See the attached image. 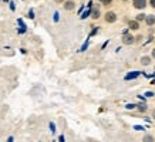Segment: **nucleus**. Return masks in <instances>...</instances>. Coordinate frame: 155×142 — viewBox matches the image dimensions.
Returning <instances> with one entry per match:
<instances>
[{
	"label": "nucleus",
	"instance_id": "20e7f679",
	"mask_svg": "<svg viewBox=\"0 0 155 142\" xmlns=\"http://www.w3.org/2000/svg\"><path fill=\"white\" fill-rule=\"evenodd\" d=\"M64 9H66L67 11L74 10V9H76V3H74V0H66V1H64Z\"/></svg>",
	"mask_w": 155,
	"mask_h": 142
},
{
	"label": "nucleus",
	"instance_id": "aec40b11",
	"mask_svg": "<svg viewBox=\"0 0 155 142\" xmlns=\"http://www.w3.org/2000/svg\"><path fill=\"white\" fill-rule=\"evenodd\" d=\"M135 129H137V131H144V128H142V127H135Z\"/></svg>",
	"mask_w": 155,
	"mask_h": 142
},
{
	"label": "nucleus",
	"instance_id": "f8f14e48",
	"mask_svg": "<svg viewBox=\"0 0 155 142\" xmlns=\"http://www.w3.org/2000/svg\"><path fill=\"white\" fill-rule=\"evenodd\" d=\"M142 20H145V14H144V13H140V14L137 16V21H142Z\"/></svg>",
	"mask_w": 155,
	"mask_h": 142
},
{
	"label": "nucleus",
	"instance_id": "4468645a",
	"mask_svg": "<svg viewBox=\"0 0 155 142\" xmlns=\"http://www.w3.org/2000/svg\"><path fill=\"white\" fill-rule=\"evenodd\" d=\"M50 129H51V132H56V127H54L53 122H50Z\"/></svg>",
	"mask_w": 155,
	"mask_h": 142
},
{
	"label": "nucleus",
	"instance_id": "423d86ee",
	"mask_svg": "<svg viewBox=\"0 0 155 142\" xmlns=\"http://www.w3.org/2000/svg\"><path fill=\"white\" fill-rule=\"evenodd\" d=\"M128 27H130L131 30H138V29H140V23H138L137 20H130V21H128Z\"/></svg>",
	"mask_w": 155,
	"mask_h": 142
},
{
	"label": "nucleus",
	"instance_id": "39448f33",
	"mask_svg": "<svg viewBox=\"0 0 155 142\" xmlns=\"http://www.w3.org/2000/svg\"><path fill=\"white\" fill-rule=\"evenodd\" d=\"M145 24L147 26H154L155 24V16L154 14H148V16H145Z\"/></svg>",
	"mask_w": 155,
	"mask_h": 142
},
{
	"label": "nucleus",
	"instance_id": "9b49d317",
	"mask_svg": "<svg viewBox=\"0 0 155 142\" xmlns=\"http://www.w3.org/2000/svg\"><path fill=\"white\" fill-rule=\"evenodd\" d=\"M138 109H140V111H142V112H145V111H147V104H145V102H141V104H138Z\"/></svg>",
	"mask_w": 155,
	"mask_h": 142
},
{
	"label": "nucleus",
	"instance_id": "f3484780",
	"mask_svg": "<svg viewBox=\"0 0 155 142\" xmlns=\"http://www.w3.org/2000/svg\"><path fill=\"white\" fill-rule=\"evenodd\" d=\"M148 1H150V4H151V6L155 9V0H148Z\"/></svg>",
	"mask_w": 155,
	"mask_h": 142
},
{
	"label": "nucleus",
	"instance_id": "0eeeda50",
	"mask_svg": "<svg viewBox=\"0 0 155 142\" xmlns=\"http://www.w3.org/2000/svg\"><path fill=\"white\" fill-rule=\"evenodd\" d=\"M100 14H101V13H100V9H98V7L91 9V17H93L94 20H97V19L100 17Z\"/></svg>",
	"mask_w": 155,
	"mask_h": 142
},
{
	"label": "nucleus",
	"instance_id": "4be33fe9",
	"mask_svg": "<svg viewBox=\"0 0 155 142\" xmlns=\"http://www.w3.org/2000/svg\"><path fill=\"white\" fill-rule=\"evenodd\" d=\"M152 119H155V108H154V111H152Z\"/></svg>",
	"mask_w": 155,
	"mask_h": 142
},
{
	"label": "nucleus",
	"instance_id": "412c9836",
	"mask_svg": "<svg viewBox=\"0 0 155 142\" xmlns=\"http://www.w3.org/2000/svg\"><path fill=\"white\" fill-rule=\"evenodd\" d=\"M54 1H56V3H64L66 0H54Z\"/></svg>",
	"mask_w": 155,
	"mask_h": 142
},
{
	"label": "nucleus",
	"instance_id": "5701e85b",
	"mask_svg": "<svg viewBox=\"0 0 155 142\" xmlns=\"http://www.w3.org/2000/svg\"><path fill=\"white\" fill-rule=\"evenodd\" d=\"M7 142H13V138H11V137H10V138H9V139H7Z\"/></svg>",
	"mask_w": 155,
	"mask_h": 142
},
{
	"label": "nucleus",
	"instance_id": "7ed1b4c3",
	"mask_svg": "<svg viewBox=\"0 0 155 142\" xmlns=\"http://www.w3.org/2000/svg\"><path fill=\"white\" fill-rule=\"evenodd\" d=\"M134 41H135V38H134V36H132V34H130V33H128V34L122 36V43H124V44L130 46V44H132Z\"/></svg>",
	"mask_w": 155,
	"mask_h": 142
},
{
	"label": "nucleus",
	"instance_id": "9d476101",
	"mask_svg": "<svg viewBox=\"0 0 155 142\" xmlns=\"http://www.w3.org/2000/svg\"><path fill=\"white\" fill-rule=\"evenodd\" d=\"M142 142H154V137L150 135V134H145L144 138H142Z\"/></svg>",
	"mask_w": 155,
	"mask_h": 142
},
{
	"label": "nucleus",
	"instance_id": "ddd939ff",
	"mask_svg": "<svg viewBox=\"0 0 155 142\" xmlns=\"http://www.w3.org/2000/svg\"><path fill=\"white\" fill-rule=\"evenodd\" d=\"M101 4H104V6H108V4H111L113 3V0H98Z\"/></svg>",
	"mask_w": 155,
	"mask_h": 142
},
{
	"label": "nucleus",
	"instance_id": "f257e3e1",
	"mask_svg": "<svg viewBox=\"0 0 155 142\" xmlns=\"http://www.w3.org/2000/svg\"><path fill=\"white\" fill-rule=\"evenodd\" d=\"M147 0H132V4H134V9L137 10H144L147 7Z\"/></svg>",
	"mask_w": 155,
	"mask_h": 142
},
{
	"label": "nucleus",
	"instance_id": "6ab92c4d",
	"mask_svg": "<svg viewBox=\"0 0 155 142\" xmlns=\"http://www.w3.org/2000/svg\"><path fill=\"white\" fill-rule=\"evenodd\" d=\"M58 141H60V142H66V141H64V137H63V135H60V138H58Z\"/></svg>",
	"mask_w": 155,
	"mask_h": 142
},
{
	"label": "nucleus",
	"instance_id": "f03ea898",
	"mask_svg": "<svg viewBox=\"0 0 155 142\" xmlns=\"http://www.w3.org/2000/svg\"><path fill=\"white\" fill-rule=\"evenodd\" d=\"M104 19H105L107 23H115L117 21V14L114 13V11H107L105 16H104Z\"/></svg>",
	"mask_w": 155,
	"mask_h": 142
},
{
	"label": "nucleus",
	"instance_id": "b1692460",
	"mask_svg": "<svg viewBox=\"0 0 155 142\" xmlns=\"http://www.w3.org/2000/svg\"><path fill=\"white\" fill-rule=\"evenodd\" d=\"M4 1H7V0H4Z\"/></svg>",
	"mask_w": 155,
	"mask_h": 142
},
{
	"label": "nucleus",
	"instance_id": "2eb2a0df",
	"mask_svg": "<svg viewBox=\"0 0 155 142\" xmlns=\"http://www.w3.org/2000/svg\"><path fill=\"white\" fill-rule=\"evenodd\" d=\"M132 108H135L134 104H127V109H132Z\"/></svg>",
	"mask_w": 155,
	"mask_h": 142
},
{
	"label": "nucleus",
	"instance_id": "393cba45",
	"mask_svg": "<svg viewBox=\"0 0 155 142\" xmlns=\"http://www.w3.org/2000/svg\"><path fill=\"white\" fill-rule=\"evenodd\" d=\"M124 1H127V0H124Z\"/></svg>",
	"mask_w": 155,
	"mask_h": 142
},
{
	"label": "nucleus",
	"instance_id": "1a4fd4ad",
	"mask_svg": "<svg viewBox=\"0 0 155 142\" xmlns=\"http://www.w3.org/2000/svg\"><path fill=\"white\" fill-rule=\"evenodd\" d=\"M141 64H142V66H150V64H151V57H148V56L142 57V58H141Z\"/></svg>",
	"mask_w": 155,
	"mask_h": 142
},
{
	"label": "nucleus",
	"instance_id": "a211bd4d",
	"mask_svg": "<svg viewBox=\"0 0 155 142\" xmlns=\"http://www.w3.org/2000/svg\"><path fill=\"white\" fill-rule=\"evenodd\" d=\"M145 95H147V97H152V95H154V92H151V91H148V92L145 94Z\"/></svg>",
	"mask_w": 155,
	"mask_h": 142
},
{
	"label": "nucleus",
	"instance_id": "6e6552de",
	"mask_svg": "<svg viewBox=\"0 0 155 142\" xmlns=\"http://www.w3.org/2000/svg\"><path fill=\"white\" fill-rule=\"evenodd\" d=\"M140 75V72L138 71H134V72H128L127 75H125V80H134V78H137Z\"/></svg>",
	"mask_w": 155,
	"mask_h": 142
},
{
	"label": "nucleus",
	"instance_id": "dca6fc26",
	"mask_svg": "<svg viewBox=\"0 0 155 142\" xmlns=\"http://www.w3.org/2000/svg\"><path fill=\"white\" fill-rule=\"evenodd\" d=\"M151 58L155 60V48H152V51H151Z\"/></svg>",
	"mask_w": 155,
	"mask_h": 142
}]
</instances>
